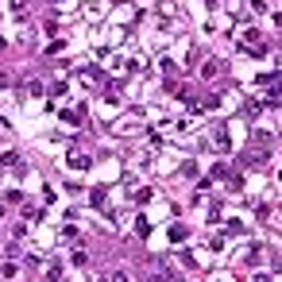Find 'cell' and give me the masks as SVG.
Wrapping results in <instances>:
<instances>
[{
  "label": "cell",
  "instance_id": "6da1fadb",
  "mask_svg": "<svg viewBox=\"0 0 282 282\" xmlns=\"http://www.w3.org/2000/svg\"><path fill=\"white\" fill-rule=\"evenodd\" d=\"M89 163H93L89 155H70V170H85Z\"/></svg>",
  "mask_w": 282,
  "mask_h": 282
},
{
  "label": "cell",
  "instance_id": "3957f363",
  "mask_svg": "<svg viewBox=\"0 0 282 282\" xmlns=\"http://www.w3.org/2000/svg\"><path fill=\"white\" fill-rule=\"evenodd\" d=\"M0 163H4V167H19V155H16V151H8V155H4Z\"/></svg>",
  "mask_w": 282,
  "mask_h": 282
},
{
  "label": "cell",
  "instance_id": "7a4b0ae2",
  "mask_svg": "<svg viewBox=\"0 0 282 282\" xmlns=\"http://www.w3.org/2000/svg\"><path fill=\"white\" fill-rule=\"evenodd\" d=\"M170 240H174V244H182V240H186V228L174 225V228H170Z\"/></svg>",
  "mask_w": 282,
  "mask_h": 282
},
{
  "label": "cell",
  "instance_id": "277c9868",
  "mask_svg": "<svg viewBox=\"0 0 282 282\" xmlns=\"http://www.w3.org/2000/svg\"><path fill=\"white\" fill-rule=\"evenodd\" d=\"M105 201H109V197H105V189H93V205H97V209H105Z\"/></svg>",
  "mask_w": 282,
  "mask_h": 282
}]
</instances>
